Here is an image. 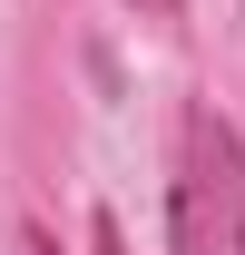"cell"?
I'll list each match as a JSON object with an SVG mask.
<instances>
[{
	"label": "cell",
	"mask_w": 245,
	"mask_h": 255,
	"mask_svg": "<svg viewBox=\"0 0 245 255\" xmlns=\"http://www.w3.org/2000/svg\"><path fill=\"white\" fill-rule=\"evenodd\" d=\"M167 255H245V137L216 108H186V128H177Z\"/></svg>",
	"instance_id": "1"
},
{
	"label": "cell",
	"mask_w": 245,
	"mask_h": 255,
	"mask_svg": "<svg viewBox=\"0 0 245 255\" xmlns=\"http://www.w3.org/2000/svg\"><path fill=\"white\" fill-rule=\"evenodd\" d=\"M89 236H98V255H127V236H118V216H98Z\"/></svg>",
	"instance_id": "2"
},
{
	"label": "cell",
	"mask_w": 245,
	"mask_h": 255,
	"mask_svg": "<svg viewBox=\"0 0 245 255\" xmlns=\"http://www.w3.org/2000/svg\"><path fill=\"white\" fill-rule=\"evenodd\" d=\"M147 10H157V20H177V0H147Z\"/></svg>",
	"instance_id": "3"
},
{
	"label": "cell",
	"mask_w": 245,
	"mask_h": 255,
	"mask_svg": "<svg viewBox=\"0 0 245 255\" xmlns=\"http://www.w3.org/2000/svg\"><path fill=\"white\" fill-rule=\"evenodd\" d=\"M39 255H59V246H49V236H39Z\"/></svg>",
	"instance_id": "4"
}]
</instances>
